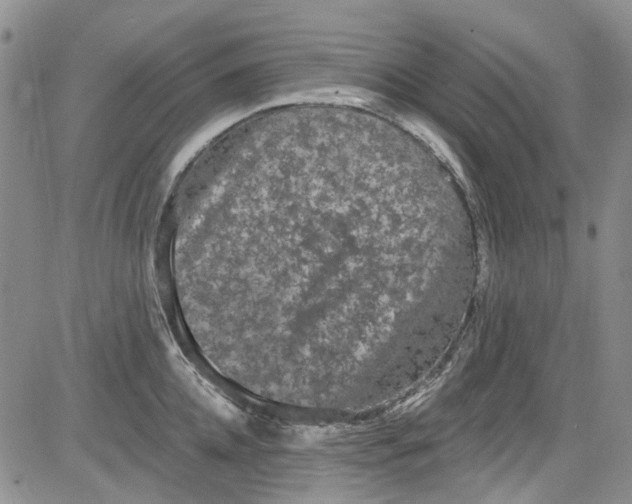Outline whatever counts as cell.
Here are the masks:
<instances>
[{
	"mask_svg": "<svg viewBox=\"0 0 632 504\" xmlns=\"http://www.w3.org/2000/svg\"><path fill=\"white\" fill-rule=\"evenodd\" d=\"M402 215L342 187L277 190L250 200V262L272 291L304 277L296 315L321 321L374 266V247L401 231ZM296 280V281H297ZM295 281V283H296Z\"/></svg>",
	"mask_w": 632,
	"mask_h": 504,
	"instance_id": "6da1fadb",
	"label": "cell"
}]
</instances>
